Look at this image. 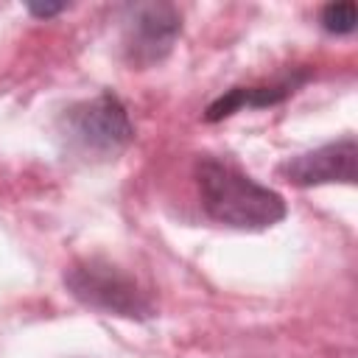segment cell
<instances>
[{
	"label": "cell",
	"instance_id": "cell-2",
	"mask_svg": "<svg viewBox=\"0 0 358 358\" xmlns=\"http://www.w3.org/2000/svg\"><path fill=\"white\" fill-rule=\"evenodd\" d=\"M64 285L87 308L126 316V319L154 316V305L145 296V291H140L134 277H129L123 268L112 266L109 260H101V257L76 260L64 271Z\"/></svg>",
	"mask_w": 358,
	"mask_h": 358
},
{
	"label": "cell",
	"instance_id": "cell-6",
	"mask_svg": "<svg viewBox=\"0 0 358 358\" xmlns=\"http://www.w3.org/2000/svg\"><path fill=\"white\" fill-rule=\"evenodd\" d=\"M299 81H305V76H296V78H285V81H280V84H274V87H235V90H229L227 95H221L218 101H213L210 106H207V120L210 123H215V120H224V117H229L235 109H241V106H268V103H277V101H282V98H288L294 90H296V84Z\"/></svg>",
	"mask_w": 358,
	"mask_h": 358
},
{
	"label": "cell",
	"instance_id": "cell-1",
	"mask_svg": "<svg viewBox=\"0 0 358 358\" xmlns=\"http://www.w3.org/2000/svg\"><path fill=\"white\" fill-rule=\"evenodd\" d=\"M196 182L207 215L235 229H266L285 218V201L277 190L255 182L232 162L201 159L196 165Z\"/></svg>",
	"mask_w": 358,
	"mask_h": 358
},
{
	"label": "cell",
	"instance_id": "cell-4",
	"mask_svg": "<svg viewBox=\"0 0 358 358\" xmlns=\"http://www.w3.org/2000/svg\"><path fill=\"white\" fill-rule=\"evenodd\" d=\"M182 34V17L171 3H134L123 17V50L137 67L162 62L176 36Z\"/></svg>",
	"mask_w": 358,
	"mask_h": 358
},
{
	"label": "cell",
	"instance_id": "cell-7",
	"mask_svg": "<svg viewBox=\"0 0 358 358\" xmlns=\"http://www.w3.org/2000/svg\"><path fill=\"white\" fill-rule=\"evenodd\" d=\"M319 22L327 34H352L355 31V22H358V11H355V3L344 0V3H327L322 11H319Z\"/></svg>",
	"mask_w": 358,
	"mask_h": 358
},
{
	"label": "cell",
	"instance_id": "cell-8",
	"mask_svg": "<svg viewBox=\"0 0 358 358\" xmlns=\"http://www.w3.org/2000/svg\"><path fill=\"white\" fill-rule=\"evenodd\" d=\"M67 6L64 3H45V6H28V11L34 14V17H53V14H59V11H64Z\"/></svg>",
	"mask_w": 358,
	"mask_h": 358
},
{
	"label": "cell",
	"instance_id": "cell-5",
	"mask_svg": "<svg viewBox=\"0 0 358 358\" xmlns=\"http://www.w3.org/2000/svg\"><path fill=\"white\" fill-rule=\"evenodd\" d=\"M355 137H344L336 143H327L322 148H313L308 154L291 157L288 162L280 165V173L299 185V187H310V185H327V182H355Z\"/></svg>",
	"mask_w": 358,
	"mask_h": 358
},
{
	"label": "cell",
	"instance_id": "cell-3",
	"mask_svg": "<svg viewBox=\"0 0 358 358\" xmlns=\"http://www.w3.org/2000/svg\"><path fill=\"white\" fill-rule=\"evenodd\" d=\"M62 134L81 154L115 157L131 143L134 126L129 120L123 101L115 92H101L90 101L73 103L64 112Z\"/></svg>",
	"mask_w": 358,
	"mask_h": 358
}]
</instances>
